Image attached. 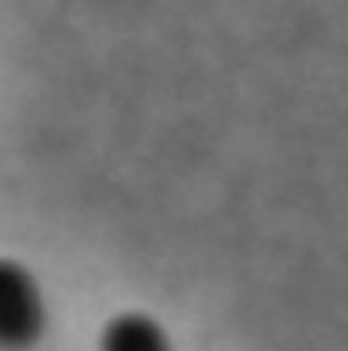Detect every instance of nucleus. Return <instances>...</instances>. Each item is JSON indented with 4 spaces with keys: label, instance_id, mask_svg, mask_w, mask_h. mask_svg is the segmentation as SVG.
I'll use <instances>...</instances> for the list:
<instances>
[{
    "label": "nucleus",
    "instance_id": "1",
    "mask_svg": "<svg viewBox=\"0 0 348 351\" xmlns=\"http://www.w3.org/2000/svg\"><path fill=\"white\" fill-rule=\"evenodd\" d=\"M43 333V300L25 266L0 256V348L22 351Z\"/></svg>",
    "mask_w": 348,
    "mask_h": 351
},
{
    "label": "nucleus",
    "instance_id": "2",
    "mask_svg": "<svg viewBox=\"0 0 348 351\" xmlns=\"http://www.w3.org/2000/svg\"><path fill=\"white\" fill-rule=\"evenodd\" d=\"M101 351H171L162 327L138 312H125L104 327Z\"/></svg>",
    "mask_w": 348,
    "mask_h": 351
}]
</instances>
